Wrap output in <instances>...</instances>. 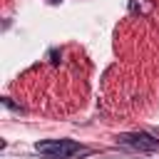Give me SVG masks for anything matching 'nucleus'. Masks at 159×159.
Instances as JSON below:
<instances>
[{"label":"nucleus","instance_id":"1","mask_svg":"<svg viewBox=\"0 0 159 159\" xmlns=\"http://www.w3.org/2000/svg\"><path fill=\"white\" fill-rule=\"evenodd\" d=\"M35 152L45 159H82L92 154L89 147L72 139H42L35 144Z\"/></svg>","mask_w":159,"mask_h":159},{"label":"nucleus","instance_id":"2","mask_svg":"<svg viewBox=\"0 0 159 159\" xmlns=\"http://www.w3.org/2000/svg\"><path fill=\"white\" fill-rule=\"evenodd\" d=\"M117 144L139 154H149V152H159V139L152 137L149 132H127L117 137Z\"/></svg>","mask_w":159,"mask_h":159}]
</instances>
